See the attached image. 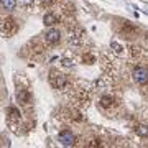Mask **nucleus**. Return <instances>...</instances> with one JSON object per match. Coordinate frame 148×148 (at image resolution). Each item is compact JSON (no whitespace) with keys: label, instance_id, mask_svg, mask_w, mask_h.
Returning a JSON list of instances; mask_svg holds the SVG:
<instances>
[{"label":"nucleus","instance_id":"nucleus-8","mask_svg":"<svg viewBox=\"0 0 148 148\" xmlns=\"http://www.w3.org/2000/svg\"><path fill=\"white\" fill-rule=\"evenodd\" d=\"M15 97H16V102H18L20 106H23V107H27L28 104H30V101H32L30 90H28L27 87H20V89L16 90Z\"/></svg>","mask_w":148,"mask_h":148},{"label":"nucleus","instance_id":"nucleus-12","mask_svg":"<svg viewBox=\"0 0 148 148\" xmlns=\"http://www.w3.org/2000/svg\"><path fill=\"white\" fill-rule=\"evenodd\" d=\"M130 56H132L133 59H138V58H143L145 56V51H143L140 46H130Z\"/></svg>","mask_w":148,"mask_h":148},{"label":"nucleus","instance_id":"nucleus-14","mask_svg":"<svg viewBox=\"0 0 148 148\" xmlns=\"http://www.w3.org/2000/svg\"><path fill=\"white\" fill-rule=\"evenodd\" d=\"M0 3L7 12H13L16 7V0H0Z\"/></svg>","mask_w":148,"mask_h":148},{"label":"nucleus","instance_id":"nucleus-17","mask_svg":"<svg viewBox=\"0 0 148 148\" xmlns=\"http://www.w3.org/2000/svg\"><path fill=\"white\" fill-rule=\"evenodd\" d=\"M21 3H23V7L27 8V10H35L36 8V0H21Z\"/></svg>","mask_w":148,"mask_h":148},{"label":"nucleus","instance_id":"nucleus-11","mask_svg":"<svg viewBox=\"0 0 148 148\" xmlns=\"http://www.w3.org/2000/svg\"><path fill=\"white\" fill-rule=\"evenodd\" d=\"M56 21H58V15H56L54 12H48V13H45V16H43L45 27H53Z\"/></svg>","mask_w":148,"mask_h":148},{"label":"nucleus","instance_id":"nucleus-4","mask_svg":"<svg viewBox=\"0 0 148 148\" xmlns=\"http://www.w3.org/2000/svg\"><path fill=\"white\" fill-rule=\"evenodd\" d=\"M147 76H148V73H147V68H145V66H135V68H133L132 77L138 86L147 84Z\"/></svg>","mask_w":148,"mask_h":148},{"label":"nucleus","instance_id":"nucleus-3","mask_svg":"<svg viewBox=\"0 0 148 148\" xmlns=\"http://www.w3.org/2000/svg\"><path fill=\"white\" fill-rule=\"evenodd\" d=\"M15 32H16L15 18H12V16L3 18V20H2V25H0V33H2L5 38H10L12 35H15Z\"/></svg>","mask_w":148,"mask_h":148},{"label":"nucleus","instance_id":"nucleus-19","mask_svg":"<svg viewBox=\"0 0 148 148\" xmlns=\"http://www.w3.org/2000/svg\"><path fill=\"white\" fill-rule=\"evenodd\" d=\"M40 2H41L43 5H51V3H53L54 0H40Z\"/></svg>","mask_w":148,"mask_h":148},{"label":"nucleus","instance_id":"nucleus-5","mask_svg":"<svg viewBox=\"0 0 148 148\" xmlns=\"http://www.w3.org/2000/svg\"><path fill=\"white\" fill-rule=\"evenodd\" d=\"M58 142L63 145V147H73L74 142H76V135H74L69 128H64V130H61L58 135Z\"/></svg>","mask_w":148,"mask_h":148},{"label":"nucleus","instance_id":"nucleus-7","mask_svg":"<svg viewBox=\"0 0 148 148\" xmlns=\"http://www.w3.org/2000/svg\"><path fill=\"white\" fill-rule=\"evenodd\" d=\"M45 41L48 43V45H58L59 41H61V32H59L58 28H49L46 33H45Z\"/></svg>","mask_w":148,"mask_h":148},{"label":"nucleus","instance_id":"nucleus-13","mask_svg":"<svg viewBox=\"0 0 148 148\" xmlns=\"http://www.w3.org/2000/svg\"><path fill=\"white\" fill-rule=\"evenodd\" d=\"M61 66H63L64 69H66V68H68V69L74 68V59H73V56H68V54H64L63 58H61Z\"/></svg>","mask_w":148,"mask_h":148},{"label":"nucleus","instance_id":"nucleus-16","mask_svg":"<svg viewBox=\"0 0 148 148\" xmlns=\"http://www.w3.org/2000/svg\"><path fill=\"white\" fill-rule=\"evenodd\" d=\"M81 59H82L84 64H94L95 63V56L92 53H84L82 56H81Z\"/></svg>","mask_w":148,"mask_h":148},{"label":"nucleus","instance_id":"nucleus-1","mask_svg":"<svg viewBox=\"0 0 148 148\" xmlns=\"http://www.w3.org/2000/svg\"><path fill=\"white\" fill-rule=\"evenodd\" d=\"M115 28L123 38H135L138 33H140L138 27H135L133 23H130V21H127V20H117Z\"/></svg>","mask_w":148,"mask_h":148},{"label":"nucleus","instance_id":"nucleus-15","mask_svg":"<svg viewBox=\"0 0 148 148\" xmlns=\"http://www.w3.org/2000/svg\"><path fill=\"white\" fill-rule=\"evenodd\" d=\"M110 49L117 54V56H122V54L125 53V51H123V46H122L120 43H117V41H112L110 43Z\"/></svg>","mask_w":148,"mask_h":148},{"label":"nucleus","instance_id":"nucleus-6","mask_svg":"<svg viewBox=\"0 0 148 148\" xmlns=\"http://www.w3.org/2000/svg\"><path fill=\"white\" fill-rule=\"evenodd\" d=\"M82 38H84V33L81 32V30H69L68 33V43L71 45L73 48H77L82 45Z\"/></svg>","mask_w":148,"mask_h":148},{"label":"nucleus","instance_id":"nucleus-10","mask_svg":"<svg viewBox=\"0 0 148 148\" xmlns=\"http://www.w3.org/2000/svg\"><path fill=\"white\" fill-rule=\"evenodd\" d=\"M115 106H117V102L112 95H102L101 97V107L102 109H112V107H115Z\"/></svg>","mask_w":148,"mask_h":148},{"label":"nucleus","instance_id":"nucleus-18","mask_svg":"<svg viewBox=\"0 0 148 148\" xmlns=\"http://www.w3.org/2000/svg\"><path fill=\"white\" fill-rule=\"evenodd\" d=\"M135 132H137L140 137H147V127H145V125H140V127H137V128H135Z\"/></svg>","mask_w":148,"mask_h":148},{"label":"nucleus","instance_id":"nucleus-9","mask_svg":"<svg viewBox=\"0 0 148 148\" xmlns=\"http://www.w3.org/2000/svg\"><path fill=\"white\" fill-rule=\"evenodd\" d=\"M21 120V114H20V110L16 109V107H8L7 109V122L10 123L12 127H15L16 123Z\"/></svg>","mask_w":148,"mask_h":148},{"label":"nucleus","instance_id":"nucleus-2","mask_svg":"<svg viewBox=\"0 0 148 148\" xmlns=\"http://www.w3.org/2000/svg\"><path fill=\"white\" fill-rule=\"evenodd\" d=\"M49 84L53 89H58V90H66L69 87V82H68V77L64 76L63 73H58V71H49Z\"/></svg>","mask_w":148,"mask_h":148}]
</instances>
